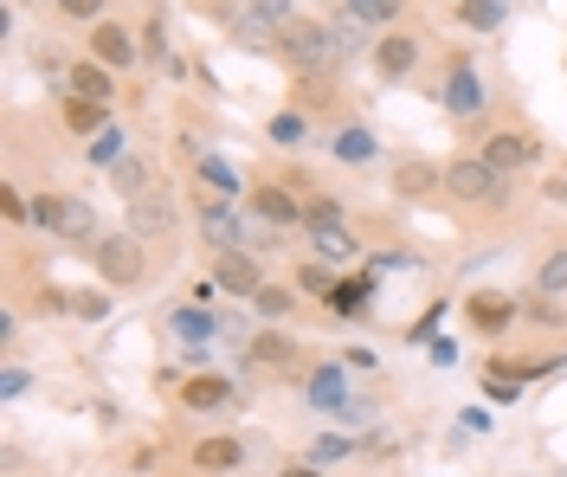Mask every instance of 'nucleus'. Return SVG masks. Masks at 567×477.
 I'll use <instances>...</instances> for the list:
<instances>
[{
    "label": "nucleus",
    "mask_w": 567,
    "mask_h": 477,
    "mask_svg": "<svg viewBox=\"0 0 567 477\" xmlns=\"http://www.w3.org/2000/svg\"><path fill=\"white\" fill-rule=\"evenodd\" d=\"M278 52L297 65L303 77H329L349 52H342V39H336V27H317V20H290L278 33Z\"/></svg>",
    "instance_id": "f257e3e1"
},
{
    "label": "nucleus",
    "mask_w": 567,
    "mask_h": 477,
    "mask_svg": "<svg viewBox=\"0 0 567 477\" xmlns=\"http://www.w3.org/2000/svg\"><path fill=\"white\" fill-rule=\"evenodd\" d=\"M290 20H297V0H226V33L239 45H278Z\"/></svg>",
    "instance_id": "f03ea898"
},
{
    "label": "nucleus",
    "mask_w": 567,
    "mask_h": 477,
    "mask_svg": "<svg viewBox=\"0 0 567 477\" xmlns=\"http://www.w3.org/2000/svg\"><path fill=\"white\" fill-rule=\"evenodd\" d=\"M445 194H458L471 207H496V200H509V175L496 168L491 155H464L445 168Z\"/></svg>",
    "instance_id": "7ed1b4c3"
},
{
    "label": "nucleus",
    "mask_w": 567,
    "mask_h": 477,
    "mask_svg": "<svg viewBox=\"0 0 567 477\" xmlns=\"http://www.w3.org/2000/svg\"><path fill=\"white\" fill-rule=\"evenodd\" d=\"M33 220L45 226V232L71 239V246H91V239H97V214H91L78 194H39V200H33Z\"/></svg>",
    "instance_id": "20e7f679"
},
{
    "label": "nucleus",
    "mask_w": 567,
    "mask_h": 477,
    "mask_svg": "<svg viewBox=\"0 0 567 477\" xmlns=\"http://www.w3.org/2000/svg\"><path fill=\"white\" fill-rule=\"evenodd\" d=\"M148 239H136V232H97L91 239V258H97V278L104 284H136L142 265H148V252H142Z\"/></svg>",
    "instance_id": "39448f33"
},
{
    "label": "nucleus",
    "mask_w": 567,
    "mask_h": 477,
    "mask_svg": "<svg viewBox=\"0 0 567 477\" xmlns=\"http://www.w3.org/2000/svg\"><path fill=\"white\" fill-rule=\"evenodd\" d=\"M130 232L148 239V246H162V239L175 232V200H168V194H136V200H130Z\"/></svg>",
    "instance_id": "423d86ee"
},
{
    "label": "nucleus",
    "mask_w": 567,
    "mask_h": 477,
    "mask_svg": "<svg viewBox=\"0 0 567 477\" xmlns=\"http://www.w3.org/2000/svg\"><path fill=\"white\" fill-rule=\"evenodd\" d=\"M303 232H310L317 258H329V265H342V258L361 252V239H354L349 226H342V214H310V220H303Z\"/></svg>",
    "instance_id": "0eeeda50"
},
{
    "label": "nucleus",
    "mask_w": 567,
    "mask_h": 477,
    "mask_svg": "<svg viewBox=\"0 0 567 477\" xmlns=\"http://www.w3.org/2000/svg\"><path fill=\"white\" fill-rule=\"evenodd\" d=\"M136 39L130 27H116V20H91V59H104L110 72H123V65H136Z\"/></svg>",
    "instance_id": "6e6552de"
},
{
    "label": "nucleus",
    "mask_w": 567,
    "mask_h": 477,
    "mask_svg": "<svg viewBox=\"0 0 567 477\" xmlns=\"http://www.w3.org/2000/svg\"><path fill=\"white\" fill-rule=\"evenodd\" d=\"M420 65V39H406V33H388V39H374V72L388 77V84H400V77Z\"/></svg>",
    "instance_id": "1a4fd4ad"
},
{
    "label": "nucleus",
    "mask_w": 567,
    "mask_h": 477,
    "mask_svg": "<svg viewBox=\"0 0 567 477\" xmlns=\"http://www.w3.org/2000/svg\"><path fill=\"white\" fill-rule=\"evenodd\" d=\"M484 155H491L503 175H516V168H529L535 155H542V143H535V136H523V129H496L491 143H484Z\"/></svg>",
    "instance_id": "9d476101"
},
{
    "label": "nucleus",
    "mask_w": 567,
    "mask_h": 477,
    "mask_svg": "<svg viewBox=\"0 0 567 477\" xmlns=\"http://www.w3.org/2000/svg\"><path fill=\"white\" fill-rule=\"evenodd\" d=\"M251 214L271 226H297L303 220V200L290 194V187H251Z\"/></svg>",
    "instance_id": "9b49d317"
},
{
    "label": "nucleus",
    "mask_w": 567,
    "mask_h": 477,
    "mask_svg": "<svg viewBox=\"0 0 567 477\" xmlns=\"http://www.w3.org/2000/svg\"><path fill=\"white\" fill-rule=\"evenodd\" d=\"M445 111L452 116H477L484 111V84H477L471 65H452V72H445Z\"/></svg>",
    "instance_id": "f8f14e48"
},
{
    "label": "nucleus",
    "mask_w": 567,
    "mask_h": 477,
    "mask_svg": "<svg viewBox=\"0 0 567 477\" xmlns=\"http://www.w3.org/2000/svg\"><path fill=\"white\" fill-rule=\"evenodd\" d=\"M181 401L194 406V413H226V406H233V381H219V374H194V381L181 387Z\"/></svg>",
    "instance_id": "ddd939ff"
},
{
    "label": "nucleus",
    "mask_w": 567,
    "mask_h": 477,
    "mask_svg": "<svg viewBox=\"0 0 567 477\" xmlns=\"http://www.w3.org/2000/svg\"><path fill=\"white\" fill-rule=\"evenodd\" d=\"M213 278H219V284H226L233 297H251L258 284H265V278H258V265H251L239 246H233V252H219V271H213Z\"/></svg>",
    "instance_id": "4468645a"
},
{
    "label": "nucleus",
    "mask_w": 567,
    "mask_h": 477,
    "mask_svg": "<svg viewBox=\"0 0 567 477\" xmlns=\"http://www.w3.org/2000/svg\"><path fill=\"white\" fill-rule=\"evenodd\" d=\"M200 239H207L213 252H233V246H246V226L233 220L226 207H207V214H200Z\"/></svg>",
    "instance_id": "2eb2a0df"
},
{
    "label": "nucleus",
    "mask_w": 567,
    "mask_h": 477,
    "mask_svg": "<svg viewBox=\"0 0 567 477\" xmlns=\"http://www.w3.org/2000/svg\"><path fill=\"white\" fill-rule=\"evenodd\" d=\"M246 362H258V367H290V362H297V342H290L284 330H265V335H251Z\"/></svg>",
    "instance_id": "dca6fc26"
},
{
    "label": "nucleus",
    "mask_w": 567,
    "mask_h": 477,
    "mask_svg": "<svg viewBox=\"0 0 567 477\" xmlns=\"http://www.w3.org/2000/svg\"><path fill=\"white\" fill-rule=\"evenodd\" d=\"M71 91H78V97H97V104H110V97H116V77H110L104 59H91V65H71Z\"/></svg>",
    "instance_id": "f3484780"
},
{
    "label": "nucleus",
    "mask_w": 567,
    "mask_h": 477,
    "mask_svg": "<svg viewBox=\"0 0 567 477\" xmlns=\"http://www.w3.org/2000/svg\"><path fill=\"white\" fill-rule=\"evenodd\" d=\"M246 458V445L239 439H200L194 445V471H233Z\"/></svg>",
    "instance_id": "a211bd4d"
},
{
    "label": "nucleus",
    "mask_w": 567,
    "mask_h": 477,
    "mask_svg": "<svg viewBox=\"0 0 567 477\" xmlns=\"http://www.w3.org/2000/svg\"><path fill=\"white\" fill-rule=\"evenodd\" d=\"M509 317H516V303H509V297H496V291L471 297V323H477L484 335H496L503 323H509Z\"/></svg>",
    "instance_id": "6ab92c4d"
},
{
    "label": "nucleus",
    "mask_w": 567,
    "mask_h": 477,
    "mask_svg": "<svg viewBox=\"0 0 567 477\" xmlns=\"http://www.w3.org/2000/svg\"><path fill=\"white\" fill-rule=\"evenodd\" d=\"M65 129H71V136H97V129H104V104L71 91V97H65Z\"/></svg>",
    "instance_id": "aec40b11"
},
{
    "label": "nucleus",
    "mask_w": 567,
    "mask_h": 477,
    "mask_svg": "<svg viewBox=\"0 0 567 477\" xmlns=\"http://www.w3.org/2000/svg\"><path fill=\"white\" fill-rule=\"evenodd\" d=\"M110 187H116L123 200H136L142 187H148V162H142V155H116V162H110Z\"/></svg>",
    "instance_id": "412c9836"
},
{
    "label": "nucleus",
    "mask_w": 567,
    "mask_h": 477,
    "mask_svg": "<svg viewBox=\"0 0 567 477\" xmlns=\"http://www.w3.org/2000/svg\"><path fill=\"white\" fill-rule=\"evenodd\" d=\"M393 182H400V194H432V187H445V168H432V162H400L393 168Z\"/></svg>",
    "instance_id": "4be33fe9"
},
{
    "label": "nucleus",
    "mask_w": 567,
    "mask_h": 477,
    "mask_svg": "<svg viewBox=\"0 0 567 477\" xmlns=\"http://www.w3.org/2000/svg\"><path fill=\"white\" fill-rule=\"evenodd\" d=\"M368 297H374V278H349V284L329 291V310L336 317H368Z\"/></svg>",
    "instance_id": "5701e85b"
},
{
    "label": "nucleus",
    "mask_w": 567,
    "mask_h": 477,
    "mask_svg": "<svg viewBox=\"0 0 567 477\" xmlns=\"http://www.w3.org/2000/svg\"><path fill=\"white\" fill-rule=\"evenodd\" d=\"M290 303H297V291H284V284H258V291H251V310H258V317H271V323L290 317Z\"/></svg>",
    "instance_id": "b1692460"
},
{
    "label": "nucleus",
    "mask_w": 567,
    "mask_h": 477,
    "mask_svg": "<svg viewBox=\"0 0 567 477\" xmlns=\"http://www.w3.org/2000/svg\"><path fill=\"white\" fill-rule=\"evenodd\" d=\"M458 20L477 27V33H491V27H503V0H458Z\"/></svg>",
    "instance_id": "393cba45"
},
{
    "label": "nucleus",
    "mask_w": 567,
    "mask_h": 477,
    "mask_svg": "<svg viewBox=\"0 0 567 477\" xmlns=\"http://www.w3.org/2000/svg\"><path fill=\"white\" fill-rule=\"evenodd\" d=\"M535 291H548V297H561V291H567V246L542 258V271H535Z\"/></svg>",
    "instance_id": "a878e982"
},
{
    "label": "nucleus",
    "mask_w": 567,
    "mask_h": 477,
    "mask_svg": "<svg viewBox=\"0 0 567 477\" xmlns=\"http://www.w3.org/2000/svg\"><path fill=\"white\" fill-rule=\"evenodd\" d=\"M200 182L219 187V200H233V194H239V175H233V168H226L219 155H200Z\"/></svg>",
    "instance_id": "bb28decb"
},
{
    "label": "nucleus",
    "mask_w": 567,
    "mask_h": 477,
    "mask_svg": "<svg viewBox=\"0 0 567 477\" xmlns=\"http://www.w3.org/2000/svg\"><path fill=\"white\" fill-rule=\"evenodd\" d=\"M336 155H342V162H374V136L354 123V129H342V136H336Z\"/></svg>",
    "instance_id": "cd10ccee"
},
{
    "label": "nucleus",
    "mask_w": 567,
    "mask_h": 477,
    "mask_svg": "<svg viewBox=\"0 0 567 477\" xmlns=\"http://www.w3.org/2000/svg\"><path fill=\"white\" fill-rule=\"evenodd\" d=\"M310 406H349V401H342V374H336V367L310 374Z\"/></svg>",
    "instance_id": "c85d7f7f"
},
{
    "label": "nucleus",
    "mask_w": 567,
    "mask_h": 477,
    "mask_svg": "<svg viewBox=\"0 0 567 477\" xmlns=\"http://www.w3.org/2000/svg\"><path fill=\"white\" fill-rule=\"evenodd\" d=\"M71 317H78V323H104V317H110V297L104 291H71Z\"/></svg>",
    "instance_id": "c756f323"
},
{
    "label": "nucleus",
    "mask_w": 567,
    "mask_h": 477,
    "mask_svg": "<svg viewBox=\"0 0 567 477\" xmlns=\"http://www.w3.org/2000/svg\"><path fill=\"white\" fill-rule=\"evenodd\" d=\"M175 335H181V342H207L213 317H207V310H175Z\"/></svg>",
    "instance_id": "7c9ffc66"
},
{
    "label": "nucleus",
    "mask_w": 567,
    "mask_h": 477,
    "mask_svg": "<svg viewBox=\"0 0 567 477\" xmlns=\"http://www.w3.org/2000/svg\"><path fill=\"white\" fill-rule=\"evenodd\" d=\"M368 27H374V20H361V13H342V20H336V39H342V52H361V45H368Z\"/></svg>",
    "instance_id": "2f4dec72"
},
{
    "label": "nucleus",
    "mask_w": 567,
    "mask_h": 477,
    "mask_svg": "<svg viewBox=\"0 0 567 477\" xmlns=\"http://www.w3.org/2000/svg\"><path fill=\"white\" fill-rule=\"evenodd\" d=\"M349 13H361V20H374V27H388L393 13H400V0H342Z\"/></svg>",
    "instance_id": "473e14b6"
},
{
    "label": "nucleus",
    "mask_w": 567,
    "mask_h": 477,
    "mask_svg": "<svg viewBox=\"0 0 567 477\" xmlns=\"http://www.w3.org/2000/svg\"><path fill=\"white\" fill-rule=\"evenodd\" d=\"M123 136H116V129H97V143H91V162H97V168H110V162H116V155H123Z\"/></svg>",
    "instance_id": "72a5a7b5"
},
{
    "label": "nucleus",
    "mask_w": 567,
    "mask_h": 477,
    "mask_svg": "<svg viewBox=\"0 0 567 477\" xmlns=\"http://www.w3.org/2000/svg\"><path fill=\"white\" fill-rule=\"evenodd\" d=\"M65 20H104V0H59Z\"/></svg>",
    "instance_id": "f704fd0d"
},
{
    "label": "nucleus",
    "mask_w": 567,
    "mask_h": 477,
    "mask_svg": "<svg viewBox=\"0 0 567 477\" xmlns=\"http://www.w3.org/2000/svg\"><path fill=\"white\" fill-rule=\"evenodd\" d=\"M310 452H317V465H342V458H349L354 445H349V439H317Z\"/></svg>",
    "instance_id": "c9c22d12"
},
{
    "label": "nucleus",
    "mask_w": 567,
    "mask_h": 477,
    "mask_svg": "<svg viewBox=\"0 0 567 477\" xmlns=\"http://www.w3.org/2000/svg\"><path fill=\"white\" fill-rule=\"evenodd\" d=\"M297 291H336V278H329V271H322V265H303V278H297Z\"/></svg>",
    "instance_id": "e433bc0d"
},
{
    "label": "nucleus",
    "mask_w": 567,
    "mask_h": 477,
    "mask_svg": "<svg viewBox=\"0 0 567 477\" xmlns=\"http://www.w3.org/2000/svg\"><path fill=\"white\" fill-rule=\"evenodd\" d=\"M271 136H278V143L290 148L297 136H303V116H278V123H271Z\"/></svg>",
    "instance_id": "4c0bfd02"
},
{
    "label": "nucleus",
    "mask_w": 567,
    "mask_h": 477,
    "mask_svg": "<svg viewBox=\"0 0 567 477\" xmlns=\"http://www.w3.org/2000/svg\"><path fill=\"white\" fill-rule=\"evenodd\" d=\"M0 214H7V220H13V226H20V220H33V207H27L20 194H0Z\"/></svg>",
    "instance_id": "58836bf2"
},
{
    "label": "nucleus",
    "mask_w": 567,
    "mask_h": 477,
    "mask_svg": "<svg viewBox=\"0 0 567 477\" xmlns=\"http://www.w3.org/2000/svg\"><path fill=\"white\" fill-rule=\"evenodd\" d=\"M142 52H148V65H162V59H168V52H162V27H148V33H142Z\"/></svg>",
    "instance_id": "ea45409f"
},
{
    "label": "nucleus",
    "mask_w": 567,
    "mask_h": 477,
    "mask_svg": "<svg viewBox=\"0 0 567 477\" xmlns=\"http://www.w3.org/2000/svg\"><path fill=\"white\" fill-rule=\"evenodd\" d=\"M548 200H555V207H567V182H548Z\"/></svg>",
    "instance_id": "a19ab883"
}]
</instances>
